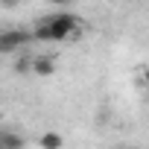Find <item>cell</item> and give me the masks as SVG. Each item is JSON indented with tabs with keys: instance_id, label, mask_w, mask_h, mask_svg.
I'll list each match as a JSON object with an SVG mask.
<instances>
[{
	"instance_id": "1",
	"label": "cell",
	"mask_w": 149,
	"mask_h": 149,
	"mask_svg": "<svg viewBox=\"0 0 149 149\" xmlns=\"http://www.w3.org/2000/svg\"><path fill=\"white\" fill-rule=\"evenodd\" d=\"M50 35L53 41H76L82 35V21L70 12H58L50 18Z\"/></svg>"
},
{
	"instance_id": "2",
	"label": "cell",
	"mask_w": 149,
	"mask_h": 149,
	"mask_svg": "<svg viewBox=\"0 0 149 149\" xmlns=\"http://www.w3.org/2000/svg\"><path fill=\"white\" fill-rule=\"evenodd\" d=\"M29 41H35L32 32H26V29H6L3 35H0V53H6V56H9V53L26 47Z\"/></svg>"
},
{
	"instance_id": "3",
	"label": "cell",
	"mask_w": 149,
	"mask_h": 149,
	"mask_svg": "<svg viewBox=\"0 0 149 149\" xmlns=\"http://www.w3.org/2000/svg\"><path fill=\"white\" fill-rule=\"evenodd\" d=\"M56 70V58L53 56H35L32 58V73L35 76H53Z\"/></svg>"
},
{
	"instance_id": "4",
	"label": "cell",
	"mask_w": 149,
	"mask_h": 149,
	"mask_svg": "<svg viewBox=\"0 0 149 149\" xmlns=\"http://www.w3.org/2000/svg\"><path fill=\"white\" fill-rule=\"evenodd\" d=\"M38 146H41V149H61V146H64V137H61L58 132H44V134L38 137Z\"/></svg>"
},
{
	"instance_id": "5",
	"label": "cell",
	"mask_w": 149,
	"mask_h": 149,
	"mask_svg": "<svg viewBox=\"0 0 149 149\" xmlns=\"http://www.w3.org/2000/svg\"><path fill=\"white\" fill-rule=\"evenodd\" d=\"M0 149H24V137L18 132H0Z\"/></svg>"
},
{
	"instance_id": "6",
	"label": "cell",
	"mask_w": 149,
	"mask_h": 149,
	"mask_svg": "<svg viewBox=\"0 0 149 149\" xmlns=\"http://www.w3.org/2000/svg\"><path fill=\"white\" fill-rule=\"evenodd\" d=\"M29 32H32V38H35V41H53V35H50V18H41Z\"/></svg>"
},
{
	"instance_id": "7",
	"label": "cell",
	"mask_w": 149,
	"mask_h": 149,
	"mask_svg": "<svg viewBox=\"0 0 149 149\" xmlns=\"http://www.w3.org/2000/svg\"><path fill=\"white\" fill-rule=\"evenodd\" d=\"M15 3H18V0H0V6H3V9H12Z\"/></svg>"
},
{
	"instance_id": "8",
	"label": "cell",
	"mask_w": 149,
	"mask_h": 149,
	"mask_svg": "<svg viewBox=\"0 0 149 149\" xmlns=\"http://www.w3.org/2000/svg\"><path fill=\"white\" fill-rule=\"evenodd\" d=\"M143 85H149V67H143Z\"/></svg>"
},
{
	"instance_id": "9",
	"label": "cell",
	"mask_w": 149,
	"mask_h": 149,
	"mask_svg": "<svg viewBox=\"0 0 149 149\" xmlns=\"http://www.w3.org/2000/svg\"><path fill=\"white\" fill-rule=\"evenodd\" d=\"M47 3H56V6H64V3H70V0H47Z\"/></svg>"
},
{
	"instance_id": "10",
	"label": "cell",
	"mask_w": 149,
	"mask_h": 149,
	"mask_svg": "<svg viewBox=\"0 0 149 149\" xmlns=\"http://www.w3.org/2000/svg\"><path fill=\"white\" fill-rule=\"evenodd\" d=\"M123 149H132V146H123Z\"/></svg>"
}]
</instances>
